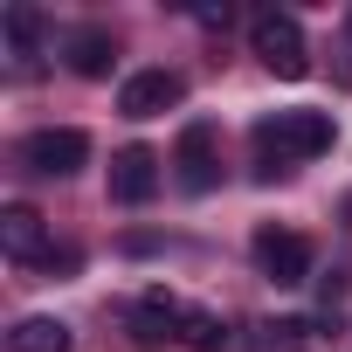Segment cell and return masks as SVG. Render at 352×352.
<instances>
[{
  "instance_id": "obj_1",
  "label": "cell",
  "mask_w": 352,
  "mask_h": 352,
  "mask_svg": "<svg viewBox=\"0 0 352 352\" xmlns=\"http://www.w3.org/2000/svg\"><path fill=\"white\" fill-rule=\"evenodd\" d=\"M331 138H338V124L324 111H276V118H263L256 124V180H276L290 159L331 152Z\"/></svg>"
},
{
  "instance_id": "obj_2",
  "label": "cell",
  "mask_w": 352,
  "mask_h": 352,
  "mask_svg": "<svg viewBox=\"0 0 352 352\" xmlns=\"http://www.w3.org/2000/svg\"><path fill=\"white\" fill-rule=\"evenodd\" d=\"M249 49L263 56V69L270 76H283V83H297V76H311V49H304V28H297V14H256L249 21Z\"/></svg>"
},
{
  "instance_id": "obj_3",
  "label": "cell",
  "mask_w": 352,
  "mask_h": 352,
  "mask_svg": "<svg viewBox=\"0 0 352 352\" xmlns=\"http://www.w3.org/2000/svg\"><path fill=\"white\" fill-rule=\"evenodd\" d=\"M83 159H90V138H83L76 124H42V131L21 138V166L42 173V180H69Z\"/></svg>"
},
{
  "instance_id": "obj_4",
  "label": "cell",
  "mask_w": 352,
  "mask_h": 352,
  "mask_svg": "<svg viewBox=\"0 0 352 352\" xmlns=\"http://www.w3.org/2000/svg\"><path fill=\"white\" fill-rule=\"evenodd\" d=\"M256 263H263V276H270L276 290L311 283V242L290 235V228H256Z\"/></svg>"
},
{
  "instance_id": "obj_5",
  "label": "cell",
  "mask_w": 352,
  "mask_h": 352,
  "mask_svg": "<svg viewBox=\"0 0 352 352\" xmlns=\"http://www.w3.org/2000/svg\"><path fill=\"white\" fill-rule=\"evenodd\" d=\"M180 97H187V76H173V69H138V76H124L118 111H124V118H166Z\"/></svg>"
},
{
  "instance_id": "obj_6",
  "label": "cell",
  "mask_w": 352,
  "mask_h": 352,
  "mask_svg": "<svg viewBox=\"0 0 352 352\" xmlns=\"http://www.w3.org/2000/svg\"><path fill=\"white\" fill-rule=\"evenodd\" d=\"M180 331H187V311H180V297H173V290H145V297L131 304V338H138L145 352L173 345Z\"/></svg>"
},
{
  "instance_id": "obj_7",
  "label": "cell",
  "mask_w": 352,
  "mask_h": 352,
  "mask_svg": "<svg viewBox=\"0 0 352 352\" xmlns=\"http://www.w3.org/2000/svg\"><path fill=\"white\" fill-rule=\"evenodd\" d=\"M152 194H159V152H152V145H124V152L111 159V201L145 208Z\"/></svg>"
},
{
  "instance_id": "obj_8",
  "label": "cell",
  "mask_w": 352,
  "mask_h": 352,
  "mask_svg": "<svg viewBox=\"0 0 352 352\" xmlns=\"http://www.w3.org/2000/svg\"><path fill=\"white\" fill-rule=\"evenodd\" d=\"M173 166H180V187H187V194H214V180H221L214 124H187V131H180V152H173Z\"/></svg>"
},
{
  "instance_id": "obj_9",
  "label": "cell",
  "mask_w": 352,
  "mask_h": 352,
  "mask_svg": "<svg viewBox=\"0 0 352 352\" xmlns=\"http://www.w3.org/2000/svg\"><path fill=\"white\" fill-rule=\"evenodd\" d=\"M0 249H8L14 263H42L49 256V221L35 214V208H0Z\"/></svg>"
},
{
  "instance_id": "obj_10",
  "label": "cell",
  "mask_w": 352,
  "mask_h": 352,
  "mask_svg": "<svg viewBox=\"0 0 352 352\" xmlns=\"http://www.w3.org/2000/svg\"><path fill=\"white\" fill-rule=\"evenodd\" d=\"M63 63H69L76 76H111V63H118V42H111V28H69V42H63Z\"/></svg>"
},
{
  "instance_id": "obj_11",
  "label": "cell",
  "mask_w": 352,
  "mask_h": 352,
  "mask_svg": "<svg viewBox=\"0 0 352 352\" xmlns=\"http://www.w3.org/2000/svg\"><path fill=\"white\" fill-rule=\"evenodd\" d=\"M180 345H194V352H249L256 338H249L242 324L214 318V311H187V331H180Z\"/></svg>"
},
{
  "instance_id": "obj_12",
  "label": "cell",
  "mask_w": 352,
  "mask_h": 352,
  "mask_svg": "<svg viewBox=\"0 0 352 352\" xmlns=\"http://www.w3.org/2000/svg\"><path fill=\"white\" fill-rule=\"evenodd\" d=\"M0 28H8V56H14V69L28 76V69L42 63V14L28 8V0H14V8L0 14Z\"/></svg>"
},
{
  "instance_id": "obj_13",
  "label": "cell",
  "mask_w": 352,
  "mask_h": 352,
  "mask_svg": "<svg viewBox=\"0 0 352 352\" xmlns=\"http://www.w3.org/2000/svg\"><path fill=\"white\" fill-rule=\"evenodd\" d=\"M76 338H69V324L63 318H21L14 331H8V352H69Z\"/></svg>"
},
{
  "instance_id": "obj_14",
  "label": "cell",
  "mask_w": 352,
  "mask_h": 352,
  "mask_svg": "<svg viewBox=\"0 0 352 352\" xmlns=\"http://www.w3.org/2000/svg\"><path fill=\"white\" fill-rule=\"evenodd\" d=\"M345 35H352V14H345Z\"/></svg>"
}]
</instances>
